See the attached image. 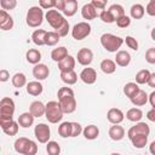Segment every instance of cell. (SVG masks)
<instances>
[{
	"label": "cell",
	"instance_id": "cell-7",
	"mask_svg": "<svg viewBox=\"0 0 155 155\" xmlns=\"http://www.w3.org/2000/svg\"><path fill=\"white\" fill-rule=\"evenodd\" d=\"M15 114V102L10 97H4L0 101V116L13 117Z\"/></svg>",
	"mask_w": 155,
	"mask_h": 155
},
{
	"label": "cell",
	"instance_id": "cell-6",
	"mask_svg": "<svg viewBox=\"0 0 155 155\" xmlns=\"http://www.w3.org/2000/svg\"><path fill=\"white\" fill-rule=\"evenodd\" d=\"M34 134H35V138L39 140V143L44 144V143H47L50 140L51 131L46 124H38L34 128Z\"/></svg>",
	"mask_w": 155,
	"mask_h": 155
},
{
	"label": "cell",
	"instance_id": "cell-4",
	"mask_svg": "<svg viewBox=\"0 0 155 155\" xmlns=\"http://www.w3.org/2000/svg\"><path fill=\"white\" fill-rule=\"evenodd\" d=\"M91 34V25L87 22H80L76 23L71 29V35L75 40H84Z\"/></svg>",
	"mask_w": 155,
	"mask_h": 155
},
{
	"label": "cell",
	"instance_id": "cell-48",
	"mask_svg": "<svg viewBox=\"0 0 155 155\" xmlns=\"http://www.w3.org/2000/svg\"><path fill=\"white\" fill-rule=\"evenodd\" d=\"M54 31H57L61 38H62V36H67V35H68V31H69V23H68V21L65 19V21L63 22V24H62L58 29H56Z\"/></svg>",
	"mask_w": 155,
	"mask_h": 155
},
{
	"label": "cell",
	"instance_id": "cell-34",
	"mask_svg": "<svg viewBox=\"0 0 155 155\" xmlns=\"http://www.w3.org/2000/svg\"><path fill=\"white\" fill-rule=\"evenodd\" d=\"M61 40V36L57 31H47L45 36V45L47 46H54Z\"/></svg>",
	"mask_w": 155,
	"mask_h": 155
},
{
	"label": "cell",
	"instance_id": "cell-30",
	"mask_svg": "<svg viewBox=\"0 0 155 155\" xmlns=\"http://www.w3.org/2000/svg\"><path fill=\"white\" fill-rule=\"evenodd\" d=\"M101 69L104 74H113L116 70V63L111 59H103L101 62Z\"/></svg>",
	"mask_w": 155,
	"mask_h": 155
},
{
	"label": "cell",
	"instance_id": "cell-29",
	"mask_svg": "<svg viewBox=\"0 0 155 155\" xmlns=\"http://www.w3.org/2000/svg\"><path fill=\"white\" fill-rule=\"evenodd\" d=\"M130 13H131V17L133 19H140V18H143V16L145 13V8L140 4H134V5H132Z\"/></svg>",
	"mask_w": 155,
	"mask_h": 155
},
{
	"label": "cell",
	"instance_id": "cell-25",
	"mask_svg": "<svg viewBox=\"0 0 155 155\" xmlns=\"http://www.w3.org/2000/svg\"><path fill=\"white\" fill-rule=\"evenodd\" d=\"M67 56H68V50L64 46H59V47L52 50V52H51V58L57 63L61 62L62 59H64Z\"/></svg>",
	"mask_w": 155,
	"mask_h": 155
},
{
	"label": "cell",
	"instance_id": "cell-53",
	"mask_svg": "<svg viewBox=\"0 0 155 155\" xmlns=\"http://www.w3.org/2000/svg\"><path fill=\"white\" fill-rule=\"evenodd\" d=\"M107 2H108V0H91V4L98 10H104Z\"/></svg>",
	"mask_w": 155,
	"mask_h": 155
},
{
	"label": "cell",
	"instance_id": "cell-20",
	"mask_svg": "<svg viewBox=\"0 0 155 155\" xmlns=\"http://www.w3.org/2000/svg\"><path fill=\"white\" fill-rule=\"evenodd\" d=\"M34 119H35V116H34L30 111L23 113V114H21V115L18 116V124H19L21 127L28 128V127H30V126L34 124Z\"/></svg>",
	"mask_w": 155,
	"mask_h": 155
},
{
	"label": "cell",
	"instance_id": "cell-38",
	"mask_svg": "<svg viewBox=\"0 0 155 155\" xmlns=\"http://www.w3.org/2000/svg\"><path fill=\"white\" fill-rule=\"evenodd\" d=\"M18 126H19L18 121L16 122L15 120H12L6 127H4V128H1V130H2L4 133H6L7 136H16V134L18 133Z\"/></svg>",
	"mask_w": 155,
	"mask_h": 155
},
{
	"label": "cell",
	"instance_id": "cell-22",
	"mask_svg": "<svg viewBox=\"0 0 155 155\" xmlns=\"http://www.w3.org/2000/svg\"><path fill=\"white\" fill-rule=\"evenodd\" d=\"M42 90H44V86L38 81H30L27 84V92L30 94V96H39L42 93Z\"/></svg>",
	"mask_w": 155,
	"mask_h": 155
},
{
	"label": "cell",
	"instance_id": "cell-33",
	"mask_svg": "<svg viewBox=\"0 0 155 155\" xmlns=\"http://www.w3.org/2000/svg\"><path fill=\"white\" fill-rule=\"evenodd\" d=\"M58 134L63 138L71 137V122L64 121L58 126Z\"/></svg>",
	"mask_w": 155,
	"mask_h": 155
},
{
	"label": "cell",
	"instance_id": "cell-36",
	"mask_svg": "<svg viewBox=\"0 0 155 155\" xmlns=\"http://www.w3.org/2000/svg\"><path fill=\"white\" fill-rule=\"evenodd\" d=\"M138 90H139V87H138V84L137 82H127L124 86V93L128 98H132L138 92Z\"/></svg>",
	"mask_w": 155,
	"mask_h": 155
},
{
	"label": "cell",
	"instance_id": "cell-15",
	"mask_svg": "<svg viewBox=\"0 0 155 155\" xmlns=\"http://www.w3.org/2000/svg\"><path fill=\"white\" fill-rule=\"evenodd\" d=\"M109 137L113 140H121L125 137V130L122 126H120L119 124H113V126H110L109 128Z\"/></svg>",
	"mask_w": 155,
	"mask_h": 155
},
{
	"label": "cell",
	"instance_id": "cell-46",
	"mask_svg": "<svg viewBox=\"0 0 155 155\" xmlns=\"http://www.w3.org/2000/svg\"><path fill=\"white\" fill-rule=\"evenodd\" d=\"M125 42H126V45L128 46V48H131V50H133V51H137L138 50V41L133 38V36H126V39H125Z\"/></svg>",
	"mask_w": 155,
	"mask_h": 155
},
{
	"label": "cell",
	"instance_id": "cell-32",
	"mask_svg": "<svg viewBox=\"0 0 155 155\" xmlns=\"http://www.w3.org/2000/svg\"><path fill=\"white\" fill-rule=\"evenodd\" d=\"M148 137L149 136H145V134H139V136H134L132 138H130V140L132 142L133 147L137 148V149H142L147 145L148 143Z\"/></svg>",
	"mask_w": 155,
	"mask_h": 155
},
{
	"label": "cell",
	"instance_id": "cell-1",
	"mask_svg": "<svg viewBox=\"0 0 155 155\" xmlns=\"http://www.w3.org/2000/svg\"><path fill=\"white\" fill-rule=\"evenodd\" d=\"M122 44H124V39L117 35H114L110 33H104L101 36V45L108 52H116L121 47Z\"/></svg>",
	"mask_w": 155,
	"mask_h": 155
},
{
	"label": "cell",
	"instance_id": "cell-11",
	"mask_svg": "<svg viewBox=\"0 0 155 155\" xmlns=\"http://www.w3.org/2000/svg\"><path fill=\"white\" fill-rule=\"evenodd\" d=\"M78 62L81 65H90L93 61V52L90 48H81L78 52Z\"/></svg>",
	"mask_w": 155,
	"mask_h": 155
},
{
	"label": "cell",
	"instance_id": "cell-58",
	"mask_svg": "<svg viewBox=\"0 0 155 155\" xmlns=\"http://www.w3.org/2000/svg\"><path fill=\"white\" fill-rule=\"evenodd\" d=\"M149 102H150L151 107H155V91H153V92L149 94Z\"/></svg>",
	"mask_w": 155,
	"mask_h": 155
},
{
	"label": "cell",
	"instance_id": "cell-57",
	"mask_svg": "<svg viewBox=\"0 0 155 155\" xmlns=\"http://www.w3.org/2000/svg\"><path fill=\"white\" fill-rule=\"evenodd\" d=\"M148 85H149L150 87L155 88V73L150 74V79H149V81H148Z\"/></svg>",
	"mask_w": 155,
	"mask_h": 155
},
{
	"label": "cell",
	"instance_id": "cell-47",
	"mask_svg": "<svg viewBox=\"0 0 155 155\" xmlns=\"http://www.w3.org/2000/svg\"><path fill=\"white\" fill-rule=\"evenodd\" d=\"M145 61L149 64H155V47H150L145 52Z\"/></svg>",
	"mask_w": 155,
	"mask_h": 155
},
{
	"label": "cell",
	"instance_id": "cell-5",
	"mask_svg": "<svg viewBox=\"0 0 155 155\" xmlns=\"http://www.w3.org/2000/svg\"><path fill=\"white\" fill-rule=\"evenodd\" d=\"M45 18H46V21L48 22V24L54 30L58 29L63 24V22L65 21V18L59 13L58 10H47V12L45 15Z\"/></svg>",
	"mask_w": 155,
	"mask_h": 155
},
{
	"label": "cell",
	"instance_id": "cell-12",
	"mask_svg": "<svg viewBox=\"0 0 155 155\" xmlns=\"http://www.w3.org/2000/svg\"><path fill=\"white\" fill-rule=\"evenodd\" d=\"M80 79L87 84V85H92L96 82L97 80V73L93 68H85L82 69V71L80 73Z\"/></svg>",
	"mask_w": 155,
	"mask_h": 155
},
{
	"label": "cell",
	"instance_id": "cell-54",
	"mask_svg": "<svg viewBox=\"0 0 155 155\" xmlns=\"http://www.w3.org/2000/svg\"><path fill=\"white\" fill-rule=\"evenodd\" d=\"M10 78V73L6 70V69H1L0 70V81L1 82H6Z\"/></svg>",
	"mask_w": 155,
	"mask_h": 155
},
{
	"label": "cell",
	"instance_id": "cell-31",
	"mask_svg": "<svg viewBox=\"0 0 155 155\" xmlns=\"http://www.w3.org/2000/svg\"><path fill=\"white\" fill-rule=\"evenodd\" d=\"M126 117L132 122H138L143 117V111L140 109H138V108H131L130 110H127Z\"/></svg>",
	"mask_w": 155,
	"mask_h": 155
},
{
	"label": "cell",
	"instance_id": "cell-3",
	"mask_svg": "<svg viewBox=\"0 0 155 155\" xmlns=\"http://www.w3.org/2000/svg\"><path fill=\"white\" fill-rule=\"evenodd\" d=\"M42 21H44L42 8L39 6H31L27 12V18H25L27 24L31 28H36V27L41 25Z\"/></svg>",
	"mask_w": 155,
	"mask_h": 155
},
{
	"label": "cell",
	"instance_id": "cell-51",
	"mask_svg": "<svg viewBox=\"0 0 155 155\" xmlns=\"http://www.w3.org/2000/svg\"><path fill=\"white\" fill-rule=\"evenodd\" d=\"M39 4H40V7L45 10H50L54 7V0H39Z\"/></svg>",
	"mask_w": 155,
	"mask_h": 155
},
{
	"label": "cell",
	"instance_id": "cell-24",
	"mask_svg": "<svg viewBox=\"0 0 155 155\" xmlns=\"http://www.w3.org/2000/svg\"><path fill=\"white\" fill-rule=\"evenodd\" d=\"M25 58H27L28 63L35 65V64H38V63L40 62V59H41V52H40L39 50H36V48H30V50L27 51Z\"/></svg>",
	"mask_w": 155,
	"mask_h": 155
},
{
	"label": "cell",
	"instance_id": "cell-27",
	"mask_svg": "<svg viewBox=\"0 0 155 155\" xmlns=\"http://www.w3.org/2000/svg\"><path fill=\"white\" fill-rule=\"evenodd\" d=\"M78 11V0H65V6L63 10V13L67 17H71Z\"/></svg>",
	"mask_w": 155,
	"mask_h": 155
},
{
	"label": "cell",
	"instance_id": "cell-23",
	"mask_svg": "<svg viewBox=\"0 0 155 155\" xmlns=\"http://www.w3.org/2000/svg\"><path fill=\"white\" fill-rule=\"evenodd\" d=\"M82 133H84V137L88 140H93L96 139L98 136H99V130L97 126L94 125H88L86 126L84 130H82Z\"/></svg>",
	"mask_w": 155,
	"mask_h": 155
},
{
	"label": "cell",
	"instance_id": "cell-19",
	"mask_svg": "<svg viewBox=\"0 0 155 155\" xmlns=\"http://www.w3.org/2000/svg\"><path fill=\"white\" fill-rule=\"evenodd\" d=\"M81 16L87 21L94 19L97 17V8L92 4H85L81 8Z\"/></svg>",
	"mask_w": 155,
	"mask_h": 155
},
{
	"label": "cell",
	"instance_id": "cell-17",
	"mask_svg": "<svg viewBox=\"0 0 155 155\" xmlns=\"http://www.w3.org/2000/svg\"><path fill=\"white\" fill-rule=\"evenodd\" d=\"M131 99V102H132V104L133 105H136V107H142V105H144V104H147V102L149 101V96L145 93V91H143V90H138V92L132 97V98H130Z\"/></svg>",
	"mask_w": 155,
	"mask_h": 155
},
{
	"label": "cell",
	"instance_id": "cell-42",
	"mask_svg": "<svg viewBox=\"0 0 155 155\" xmlns=\"http://www.w3.org/2000/svg\"><path fill=\"white\" fill-rule=\"evenodd\" d=\"M38 153V145L34 140L29 139L28 143H27V147H25V150H24V155H35Z\"/></svg>",
	"mask_w": 155,
	"mask_h": 155
},
{
	"label": "cell",
	"instance_id": "cell-55",
	"mask_svg": "<svg viewBox=\"0 0 155 155\" xmlns=\"http://www.w3.org/2000/svg\"><path fill=\"white\" fill-rule=\"evenodd\" d=\"M64 6H65V0H54V8L56 10L63 12Z\"/></svg>",
	"mask_w": 155,
	"mask_h": 155
},
{
	"label": "cell",
	"instance_id": "cell-40",
	"mask_svg": "<svg viewBox=\"0 0 155 155\" xmlns=\"http://www.w3.org/2000/svg\"><path fill=\"white\" fill-rule=\"evenodd\" d=\"M46 151L50 154V155H58L61 153V147L57 142L54 140H48L46 143Z\"/></svg>",
	"mask_w": 155,
	"mask_h": 155
},
{
	"label": "cell",
	"instance_id": "cell-59",
	"mask_svg": "<svg viewBox=\"0 0 155 155\" xmlns=\"http://www.w3.org/2000/svg\"><path fill=\"white\" fill-rule=\"evenodd\" d=\"M149 151H150L153 155H155V140L150 143V145H149Z\"/></svg>",
	"mask_w": 155,
	"mask_h": 155
},
{
	"label": "cell",
	"instance_id": "cell-21",
	"mask_svg": "<svg viewBox=\"0 0 155 155\" xmlns=\"http://www.w3.org/2000/svg\"><path fill=\"white\" fill-rule=\"evenodd\" d=\"M131 62V54L127 51H119L115 57V63L119 67H127Z\"/></svg>",
	"mask_w": 155,
	"mask_h": 155
},
{
	"label": "cell",
	"instance_id": "cell-39",
	"mask_svg": "<svg viewBox=\"0 0 155 155\" xmlns=\"http://www.w3.org/2000/svg\"><path fill=\"white\" fill-rule=\"evenodd\" d=\"M28 138L25 137H19L16 139L15 142V150L18 153V154H23L24 155V150H25V147H27V143H28Z\"/></svg>",
	"mask_w": 155,
	"mask_h": 155
},
{
	"label": "cell",
	"instance_id": "cell-26",
	"mask_svg": "<svg viewBox=\"0 0 155 155\" xmlns=\"http://www.w3.org/2000/svg\"><path fill=\"white\" fill-rule=\"evenodd\" d=\"M61 79L67 85H74L78 81V74L74 70L69 71H61Z\"/></svg>",
	"mask_w": 155,
	"mask_h": 155
},
{
	"label": "cell",
	"instance_id": "cell-13",
	"mask_svg": "<svg viewBox=\"0 0 155 155\" xmlns=\"http://www.w3.org/2000/svg\"><path fill=\"white\" fill-rule=\"evenodd\" d=\"M0 28L1 30H10L13 28V18L6 12V10L0 11Z\"/></svg>",
	"mask_w": 155,
	"mask_h": 155
},
{
	"label": "cell",
	"instance_id": "cell-16",
	"mask_svg": "<svg viewBox=\"0 0 155 155\" xmlns=\"http://www.w3.org/2000/svg\"><path fill=\"white\" fill-rule=\"evenodd\" d=\"M75 68V58L70 54H68L64 59H62L61 62H58V69L61 71H69V70H74Z\"/></svg>",
	"mask_w": 155,
	"mask_h": 155
},
{
	"label": "cell",
	"instance_id": "cell-37",
	"mask_svg": "<svg viewBox=\"0 0 155 155\" xmlns=\"http://www.w3.org/2000/svg\"><path fill=\"white\" fill-rule=\"evenodd\" d=\"M12 85L17 88H21L23 87L24 85H27V78L23 73H16L13 76H12Z\"/></svg>",
	"mask_w": 155,
	"mask_h": 155
},
{
	"label": "cell",
	"instance_id": "cell-45",
	"mask_svg": "<svg viewBox=\"0 0 155 155\" xmlns=\"http://www.w3.org/2000/svg\"><path fill=\"white\" fill-rule=\"evenodd\" d=\"M0 5L2 10H13L17 6V0H0Z\"/></svg>",
	"mask_w": 155,
	"mask_h": 155
},
{
	"label": "cell",
	"instance_id": "cell-9",
	"mask_svg": "<svg viewBox=\"0 0 155 155\" xmlns=\"http://www.w3.org/2000/svg\"><path fill=\"white\" fill-rule=\"evenodd\" d=\"M149 133H150V128H149L148 124H145V122H139V121H138L134 126H132V127L128 130L127 136H128V138H132V137L139 136V134L149 136Z\"/></svg>",
	"mask_w": 155,
	"mask_h": 155
},
{
	"label": "cell",
	"instance_id": "cell-60",
	"mask_svg": "<svg viewBox=\"0 0 155 155\" xmlns=\"http://www.w3.org/2000/svg\"><path fill=\"white\" fill-rule=\"evenodd\" d=\"M150 35H151V39L155 41V28H154V29H151V33H150Z\"/></svg>",
	"mask_w": 155,
	"mask_h": 155
},
{
	"label": "cell",
	"instance_id": "cell-8",
	"mask_svg": "<svg viewBox=\"0 0 155 155\" xmlns=\"http://www.w3.org/2000/svg\"><path fill=\"white\" fill-rule=\"evenodd\" d=\"M58 102L64 114H71L76 109V99L74 96H67V97L58 98Z\"/></svg>",
	"mask_w": 155,
	"mask_h": 155
},
{
	"label": "cell",
	"instance_id": "cell-2",
	"mask_svg": "<svg viewBox=\"0 0 155 155\" xmlns=\"http://www.w3.org/2000/svg\"><path fill=\"white\" fill-rule=\"evenodd\" d=\"M63 110L61 108V104L59 102H56V101H50L47 104H46V110H45V116L47 119L48 122L51 124H57L62 120L63 117Z\"/></svg>",
	"mask_w": 155,
	"mask_h": 155
},
{
	"label": "cell",
	"instance_id": "cell-18",
	"mask_svg": "<svg viewBox=\"0 0 155 155\" xmlns=\"http://www.w3.org/2000/svg\"><path fill=\"white\" fill-rule=\"evenodd\" d=\"M45 110H46V104H44L40 101H34L29 108V111L35 117H41L42 115H45Z\"/></svg>",
	"mask_w": 155,
	"mask_h": 155
},
{
	"label": "cell",
	"instance_id": "cell-35",
	"mask_svg": "<svg viewBox=\"0 0 155 155\" xmlns=\"http://www.w3.org/2000/svg\"><path fill=\"white\" fill-rule=\"evenodd\" d=\"M150 71L148 69H142L139 70L137 74H136V82L139 84V85H144V84H148L149 79H150Z\"/></svg>",
	"mask_w": 155,
	"mask_h": 155
},
{
	"label": "cell",
	"instance_id": "cell-14",
	"mask_svg": "<svg viewBox=\"0 0 155 155\" xmlns=\"http://www.w3.org/2000/svg\"><path fill=\"white\" fill-rule=\"evenodd\" d=\"M124 117H125L124 113L117 108H111L107 113V119L111 124H120L124 121Z\"/></svg>",
	"mask_w": 155,
	"mask_h": 155
},
{
	"label": "cell",
	"instance_id": "cell-49",
	"mask_svg": "<svg viewBox=\"0 0 155 155\" xmlns=\"http://www.w3.org/2000/svg\"><path fill=\"white\" fill-rule=\"evenodd\" d=\"M67 96H74V91L70 87H61L57 92V97L62 98V97H67Z\"/></svg>",
	"mask_w": 155,
	"mask_h": 155
},
{
	"label": "cell",
	"instance_id": "cell-43",
	"mask_svg": "<svg viewBox=\"0 0 155 155\" xmlns=\"http://www.w3.org/2000/svg\"><path fill=\"white\" fill-rule=\"evenodd\" d=\"M99 18L104 23H113V22H115V18L113 17V15L110 13L109 10H102V12L99 13Z\"/></svg>",
	"mask_w": 155,
	"mask_h": 155
},
{
	"label": "cell",
	"instance_id": "cell-10",
	"mask_svg": "<svg viewBox=\"0 0 155 155\" xmlns=\"http://www.w3.org/2000/svg\"><path fill=\"white\" fill-rule=\"evenodd\" d=\"M48 74H50V69H48V67L46 64L38 63L33 68V76L39 81L45 80L46 78H48Z\"/></svg>",
	"mask_w": 155,
	"mask_h": 155
},
{
	"label": "cell",
	"instance_id": "cell-56",
	"mask_svg": "<svg viewBox=\"0 0 155 155\" xmlns=\"http://www.w3.org/2000/svg\"><path fill=\"white\" fill-rule=\"evenodd\" d=\"M147 117H148L149 121L155 122V107H153V108L147 113Z\"/></svg>",
	"mask_w": 155,
	"mask_h": 155
},
{
	"label": "cell",
	"instance_id": "cell-50",
	"mask_svg": "<svg viewBox=\"0 0 155 155\" xmlns=\"http://www.w3.org/2000/svg\"><path fill=\"white\" fill-rule=\"evenodd\" d=\"M82 132V127L79 122H71V137H78Z\"/></svg>",
	"mask_w": 155,
	"mask_h": 155
},
{
	"label": "cell",
	"instance_id": "cell-52",
	"mask_svg": "<svg viewBox=\"0 0 155 155\" xmlns=\"http://www.w3.org/2000/svg\"><path fill=\"white\" fill-rule=\"evenodd\" d=\"M145 12L151 16V17H155V0H150L145 7Z\"/></svg>",
	"mask_w": 155,
	"mask_h": 155
},
{
	"label": "cell",
	"instance_id": "cell-44",
	"mask_svg": "<svg viewBox=\"0 0 155 155\" xmlns=\"http://www.w3.org/2000/svg\"><path fill=\"white\" fill-rule=\"evenodd\" d=\"M115 22H116V25H117L119 28H126V27H128V25L131 24V18L127 17L126 15H124V16L119 17Z\"/></svg>",
	"mask_w": 155,
	"mask_h": 155
},
{
	"label": "cell",
	"instance_id": "cell-41",
	"mask_svg": "<svg viewBox=\"0 0 155 155\" xmlns=\"http://www.w3.org/2000/svg\"><path fill=\"white\" fill-rule=\"evenodd\" d=\"M109 11H110V13L113 15V17L115 18V21H116L119 17H121V16L125 15V10H124V7H122L121 5H119V4H114V5H111V6L109 7Z\"/></svg>",
	"mask_w": 155,
	"mask_h": 155
},
{
	"label": "cell",
	"instance_id": "cell-28",
	"mask_svg": "<svg viewBox=\"0 0 155 155\" xmlns=\"http://www.w3.org/2000/svg\"><path fill=\"white\" fill-rule=\"evenodd\" d=\"M46 30L44 29H36L31 34V40L36 46H42L45 45V36H46Z\"/></svg>",
	"mask_w": 155,
	"mask_h": 155
}]
</instances>
